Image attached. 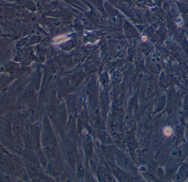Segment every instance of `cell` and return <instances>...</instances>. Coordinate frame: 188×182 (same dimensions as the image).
<instances>
[{
    "mask_svg": "<svg viewBox=\"0 0 188 182\" xmlns=\"http://www.w3.org/2000/svg\"><path fill=\"white\" fill-rule=\"evenodd\" d=\"M0 163L3 166L8 168H11L12 166V163L11 160L4 155L0 154Z\"/></svg>",
    "mask_w": 188,
    "mask_h": 182,
    "instance_id": "6da1fadb",
    "label": "cell"
},
{
    "mask_svg": "<svg viewBox=\"0 0 188 182\" xmlns=\"http://www.w3.org/2000/svg\"><path fill=\"white\" fill-rule=\"evenodd\" d=\"M22 123L19 120L14 121L12 124V129L14 133H19L22 130Z\"/></svg>",
    "mask_w": 188,
    "mask_h": 182,
    "instance_id": "7a4b0ae2",
    "label": "cell"
},
{
    "mask_svg": "<svg viewBox=\"0 0 188 182\" xmlns=\"http://www.w3.org/2000/svg\"><path fill=\"white\" fill-rule=\"evenodd\" d=\"M163 133L165 136H170L171 135H172V133H173V130L171 127H165V129H163Z\"/></svg>",
    "mask_w": 188,
    "mask_h": 182,
    "instance_id": "3957f363",
    "label": "cell"
},
{
    "mask_svg": "<svg viewBox=\"0 0 188 182\" xmlns=\"http://www.w3.org/2000/svg\"><path fill=\"white\" fill-rule=\"evenodd\" d=\"M67 40V37H60L56 38L54 40V42L56 44H60L61 42H64Z\"/></svg>",
    "mask_w": 188,
    "mask_h": 182,
    "instance_id": "277c9868",
    "label": "cell"
}]
</instances>
